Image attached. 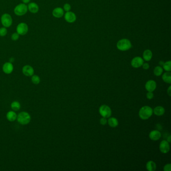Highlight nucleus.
<instances>
[{
  "mask_svg": "<svg viewBox=\"0 0 171 171\" xmlns=\"http://www.w3.org/2000/svg\"><path fill=\"white\" fill-rule=\"evenodd\" d=\"M153 110L149 106L142 107L139 111V116L143 120H147L153 115Z\"/></svg>",
  "mask_w": 171,
  "mask_h": 171,
  "instance_id": "obj_2",
  "label": "nucleus"
},
{
  "mask_svg": "<svg viewBox=\"0 0 171 171\" xmlns=\"http://www.w3.org/2000/svg\"><path fill=\"white\" fill-rule=\"evenodd\" d=\"M152 52L150 50H146L143 53V58L146 61H149L152 58Z\"/></svg>",
  "mask_w": 171,
  "mask_h": 171,
  "instance_id": "obj_21",
  "label": "nucleus"
},
{
  "mask_svg": "<svg viewBox=\"0 0 171 171\" xmlns=\"http://www.w3.org/2000/svg\"><path fill=\"white\" fill-rule=\"evenodd\" d=\"M22 1L23 3L25 4H28L31 1V0H22Z\"/></svg>",
  "mask_w": 171,
  "mask_h": 171,
  "instance_id": "obj_35",
  "label": "nucleus"
},
{
  "mask_svg": "<svg viewBox=\"0 0 171 171\" xmlns=\"http://www.w3.org/2000/svg\"><path fill=\"white\" fill-rule=\"evenodd\" d=\"M99 111L100 115L104 117L108 118L111 115V110L109 106L106 105H102L100 106Z\"/></svg>",
  "mask_w": 171,
  "mask_h": 171,
  "instance_id": "obj_7",
  "label": "nucleus"
},
{
  "mask_svg": "<svg viewBox=\"0 0 171 171\" xmlns=\"http://www.w3.org/2000/svg\"><path fill=\"white\" fill-rule=\"evenodd\" d=\"M108 124L110 127H117L118 126V120L115 117H111L108 120Z\"/></svg>",
  "mask_w": 171,
  "mask_h": 171,
  "instance_id": "obj_22",
  "label": "nucleus"
},
{
  "mask_svg": "<svg viewBox=\"0 0 171 171\" xmlns=\"http://www.w3.org/2000/svg\"><path fill=\"white\" fill-rule=\"evenodd\" d=\"M171 86H169V88L168 89L167 93L169 96H171Z\"/></svg>",
  "mask_w": 171,
  "mask_h": 171,
  "instance_id": "obj_34",
  "label": "nucleus"
},
{
  "mask_svg": "<svg viewBox=\"0 0 171 171\" xmlns=\"http://www.w3.org/2000/svg\"><path fill=\"white\" fill-rule=\"evenodd\" d=\"M16 120L21 125H27L31 122V115L26 111H21L17 115Z\"/></svg>",
  "mask_w": 171,
  "mask_h": 171,
  "instance_id": "obj_1",
  "label": "nucleus"
},
{
  "mask_svg": "<svg viewBox=\"0 0 171 171\" xmlns=\"http://www.w3.org/2000/svg\"><path fill=\"white\" fill-rule=\"evenodd\" d=\"M28 6L26 4L21 3L16 6L14 8V13L18 16H22L27 13Z\"/></svg>",
  "mask_w": 171,
  "mask_h": 171,
  "instance_id": "obj_3",
  "label": "nucleus"
},
{
  "mask_svg": "<svg viewBox=\"0 0 171 171\" xmlns=\"http://www.w3.org/2000/svg\"><path fill=\"white\" fill-rule=\"evenodd\" d=\"M14 61H15V59L13 57H11V58L10 59L9 62H11L12 63L14 62Z\"/></svg>",
  "mask_w": 171,
  "mask_h": 171,
  "instance_id": "obj_36",
  "label": "nucleus"
},
{
  "mask_svg": "<svg viewBox=\"0 0 171 171\" xmlns=\"http://www.w3.org/2000/svg\"><path fill=\"white\" fill-rule=\"evenodd\" d=\"M147 97L149 99H153L154 97V94H153L152 92H149L148 91V92L147 93Z\"/></svg>",
  "mask_w": 171,
  "mask_h": 171,
  "instance_id": "obj_31",
  "label": "nucleus"
},
{
  "mask_svg": "<svg viewBox=\"0 0 171 171\" xmlns=\"http://www.w3.org/2000/svg\"><path fill=\"white\" fill-rule=\"evenodd\" d=\"M2 70L4 73L6 74H10L14 70V65L13 63L10 62L5 63L2 67Z\"/></svg>",
  "mask_w": 171,
  "mask_h": 171,
  "instance_id": "obj_9",
  "label": "nucleus"
},
{
  "mask_svg": "<svg viewBox=\"0 0 171 171\" xmlns=\"http://www.w3.org/2000/svg\"><path fill=\"white\" fill-rule=\"evenodd\" d=\"M100 123L102 125H105V124H106V123H107V120H106V118L103 117L102 118H101L100 120Z\"/></svg>",
  "mask_w": 171,
  "mask_h": 171,
  "instance_id": "obj_32",
  "label": "nucleus"
},
{
  "mask_svg": "<svg viewBox=\"0 0 171 171\" xmlns=\"http://www.w3.org/2000/svg\"><path fill=\"white\" fill-rule=\"evenodd\" d=\"M1 21L2 25L4 27H10L13 24V19L11 15L8 13H5L2 15L1 18Z\"/></svg>",
  "mask_w": 171,
  "mask_h": 171,
  "instance_id": "obj_5",
  "label": "nucleus"
},
{
  "mask_svg": "<svg viewBox=\"0 0 171 171\" xmlns=\"http://www.w3.org/2000/svg\"><path fill=\"white\" fill-rule=\"evenodd\" d=\"M159 63H160V64L161 65H163V64H164V62H163V61H160Z\"/></svg>",
  "mask_w": 171,
  "mask_h": 171,
  "instance_id": "obj_38",
  "label": "nucleus"
},
{
  "mask_svg": "<svg viewBox=\"0 0 171 171\" xmlns=\"http://www.w3.org/2000/svg\"><path fill=\"white\" fill-rule=\"evenodd\" d=\"M144 63V60L140 57H136L133 59L131 64L133 67L138 68L142 66Z\"/></svg>",
  "mask_w": 171,
  "mask_h": 171,
  "instance_id": "obj_11",
  "label": "nucleus"
},
{
  "mask_svg": "<svg viewBox=\"0 0 171 171\" xmlns=\"http://www.w3.org/2000/svg\"><path fill=\"white\" fill-rule=\"evenodd\" d=\"M147 169L149 171H154L156 169V164L152 161H149L146 165Z\"/></svg>",
  "mask_w": 171,
  "mask_h": 171,
  "instance_id": "obj_20",
  "label": "nucleus"
},
{
  "mask_svg": "<svg viewBox=\"0 0 171 171\" xmlns=\"http://www.w3.org/2000/svg\"><path fill=\"white\" fill-rule=\"evenodd\" d=\"M29 30V27L27 24L22 22L17 25L16 28V32L21 36H23L28 33Z\"/></svg>",
  "mask_w": 171,
  "mask_h": 171,
  "instance_id": "obj_6",
  "label": "nucleus"
},
{
  "mask_svg": "<svg viewBox=\"0 0 171 171\" xmlns=\"http://www.w3.org/2000/svg\"><path fill=\"white\" fill-rule=\"evenodd\" d=\"M63 9L66 12H68L71 9V6L69 4H65L63 6Z\"/></svg>",
  "mask_w": 171,
  "mask_h": 171,
  "instance_id": "obj_29",
  "label": "nucleus"
},
{
  "mask_svg": "<svg viewBox=\"0 0 171 171\" xmlns=\"http://www.w3.org/2000/svg\"><path fill=\"white\" fill-rule=\"evenodd\" d=\"M117 47L121 51H127L131 47V43L128 39H123L117 42Z\"/></svg>",
  "mask_w": 171,
  "mask_h": 171,
  "instance_id": "obj_4",
  "label": "nucleus"
},
{
  "mask_svg": "<svg viewBox=\"0 0 171 171\" xmlns=\"http://www.w3.org/2000/svg\"><path fill=\"white\" fill-rule=\"evenodd\" d=\"M171 136H169V137H168V138L167 141L168 142H171Z\"/></svg>",
  "mask_w": 171,
  "mask_h": 171,
  "instance_id": "obj_37",
  "label": "nucleus"
},
{
  "mask_svg": "<svg viewBox=\"0 0 171 171\" xmlns=\"http://www.w3.org/2000/svg\"><path fill=\"white\" fill-rule=\"evenodd\" d=\"M163 69L161 66H158L156 67L154 70V73L156 76H160L161 75H162L163 73Z\"/></svg>",
  "mask_w": 171,
  "mask_h": 171,
  "instance_id": "obj_25",
  "label": "nucleus"
},
{
  "mask_svg": "<svg viewBox=\"0 0 171 171\" xmlns=\"http://www.w3.org/2000/svg\"><path fill=\"white\" fill-rule=\"evenodd\" d=\"M17 114L16 111H10L6 114V118L8 121L10 122H13L16 120Z\"/></svg>",
  "mask_w": 171,
  "mask_h": 171,
  "instance_id": "obj_15",
  "label": "nucleus"
},
{
  "mask_svg": "<svg viewBox=\"0 0 171 171\" xmlns=\"http://www.w3.org/2000/svg\"><path fill=\"white\" fill-rule=\"evenodd\" d=\"M163 80H164L165 82L168 83H171V73L170 72H167L164 73L162 76Z\"/></svg>",
  "mask_w": 171,
  "mask_h": 171,
  "instance_id": "obj_23",
  "label": "nucleus"
},
{
  "mask_svg": "<svg viewBox=\"0 0 171 171\" xmlns=\"http://www.w3.org/2000/svg\"><path fill=\"white\" fill-rule=\"evenodd\" d=\"M65 20L68 23H73L76 19V17L74 13L72 12H66L64 16Z\"/></svg>",
  "mask_w": 171,
  "mask_h": 171,
  "instance_id": "obj_12",
  "label": "nucleus"
},
{
  "mask_svg": "<svg viewBox=\"0 0 171 171\" xmlns=\"http://www.w3.org/2000/svg\"><path fill=\"white\" fill-rule=\"evenodd\" d=\"M160 150L162 153L166 154L169 152L170 149L169 142H168L167 140H162L160 144Z\"/></svg>",
  "mask_w": 171,
  "mask_h": 171,
  "instance_id": "obj_10",
  "label": "nucleus"
},
{
  "mask_svg": "<svg viewBox=\"0 0 171 171\" xmlns=\"http://www.w3.org/2000/svg\"><path fill=\"white\" fill-rule=\"evenodd\" d=\"M22 73L27 77H31L34 74V69L32 66L29 65L24 66L22 69Z\"/></svg>",
  "mask_w": 171,
  "mask_h": 171,
  "instance_id": "obj_8",
  "label": "nucleus"
},
{
  "mask_svg": "<svg viewBox=\"0 0 171 171\" xmlns=\"http://www.w3.org/2000/svg\"><path fill=\"white\" fill-rule=\"evenodd\" d=\"M164 170L165 171H171V165L170 164H167L164 167Z\"/></svg>",
  "mask_w": 171,
  "mask_h": 171,
  "instance_id": "obj_30",
  "label": "nucleus"
},
{
  "mask_svg": "<svg viewBox=\"0 0 171 171\" xmlns=\"http://www.w3.org/2000/svg\"><path fill=\"white\" fill-rule=\"evenodd\" d=\"M31 80L32 83L35 85H38L41 82V78L37 75H33L31 76Z\"/></svg>",
  "mask_w": 171,
  "mask_h": 171,
  "instance_id": "obj_24",
  "label": "nucleus"
},
{
  "mask_svg": "<svg viewBox=\"0 0 171 171\" xmlns=\"http://www.w3.org/2000/svg\"><path fill=\"white\" fill-rule=\"evenodd\" d=\"M142 67L144 68V69H148L149 68V64L147 63H143V64L142 65Z\"/></svg>",
  "mask_w": 171,
  "mask_h": 171,
  "instance_id": "obj_33",
  "label": "nucleus"
},
{
  "mask_svg": "<svg viewBox=\"0 0 171 171\" xmlns=\"http://www.w3.org/2000/svg\"><path fill=\"white\" fill-rule=\"evenodd\" d=\"M145 88L149 92L154 91L156 88V82L154 80H149L145 85Z\"/></svg>",
  "mask_w": 171,
  "mask_h": 171,
  "instance_id": "obj_13",
  "label": "nucleus"
},
{
  "mask_svg": "<svg viewBox=\"0 0 171 171\" xmlns=\"http://www.w3.org/2000/svg\"><path fill=\"white\" fill-rule=\"evenodd\" d=\"M8 33V30L7 28L3 27L0 28V36H5Z\"/></svg>",
  "mask_w": 171,
  "mask_h": 171,
  "instance_id": "obj_27",
  "label": "nucleus"
},
{
  "mask_svg": "<svg viewBox=\"0 0 171 171\" xmlns=\"http://www.w3.org/2000/svg\"><path fill=\"white\" fill-rule=\"evenodd\" d=\"M21 105L20 102H19L18 101L16 100V101H14L11 103V109L16 112L19 111L21 108Z\"/></svg>",
  "mask_w": 171,
  "mask_h": 171,
  "instance_id": "obj_19",
  "label": "nucleus"
},
{
  "mask_svg": "<svg viewBox=\"0 0 171 171\" xmlns=\"http://www.w3.org/2000/svg\"><path fill=\"white\" fill-rule=\"evenodd\" d=\"M52 15L56 18H60L64 15V10L61 8H56L52 11Z\"/></svg>",
  "mask_w": 171,
  "mask_h": 171,
  "instance_id": "obj_16",
  "label": "nucleus"
},
{
  "mask_svg": "<svg viewBox=\"0 0 171 171\" xmlns=\"http://www.w3.org/2000/svg\"><path fill=\"white\" fill-rule=\"evenodd\" d=\"M28 10L30 12L33 14H36L38 12L39 7L38 4L34 2H32L28 4Z\"/></svg>",
  "mask_w": 171,
  "mask_h": 171,
  "instance_id": "obj_14",
  "label": "nucleus"
},
{
  "mask_svg": "<svg viewBox=\"0 0 171 171\" xmlns=\"http://www.w3.org/2000/svg\"><path fill=\"white\" fill-rule=\"evenodd\" d=\"M149 138L153 140H158L161 137V133L156 130H154L150 132L149 134Z\"/></svg>",
  "mask_w": 171,
  "mask_h": 171,
  "instance_id": "obj_17",
  "label": "nucleus"
},
{
  "mask_svg": "<svg viewBox=\"0 0 171 171\" xmlns=\"http://www.w3.org/2000/svg\"><path fill=\"white\" fill-rule=\"evenodd\" d=\"M163 68L164 69L167 71V72H170L171 70V61H169L167 62L164 63L163 64Z\"/></svg>",
  "mask_w": 171,
  "mask_h": 171,
  "instance_id": "obj_26",
  "label": "nucleus"
},
{
  "mask_svg": "<svg viewBox=\"0 0 171 171\" xmlns=\"http://www.w3.org/2000/svg\"><path fill=\"white\" fill-rule=\"evenodd\" d=\"M19 37H20V35L18 33H17V32H15V33H13L11 35V39L13 41H16L17 40H18Z\"/></svg>",
  "mask_w": 171,
  "mask_h": 171,
  "instance_id": "obj_28",
  "label": "nucleus"
},
{
  "mask_svg": "<svg viewBox=\"0 0 171 171\" xmlns=\"http://www.w3.org/2000/svg\"><path fill=\"white\" fill-rule=\"evenodd\" d=\"M165 111V108L161 106H156L153 111V112L157 116H161L162 115H164Z\"/></svg>",
  "mask_w": 171,
  "mask_h": 171,
  "instance_id": "obj_18",
  "label": "nucleus"
}]
</instances>
